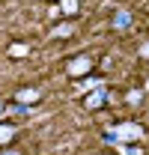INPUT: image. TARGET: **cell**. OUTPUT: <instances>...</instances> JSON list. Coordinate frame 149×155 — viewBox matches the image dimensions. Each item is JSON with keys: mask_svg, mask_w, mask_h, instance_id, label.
<instances>
[{"mask_svg": "<svg viewBox=\"0 0 149 155\" xmlns=\"http://www.w3.org/2000/svg\"><path fill=\"white\" fill-rule=\"evenodd\" d=\"M39 98H42V93H39L36 87H21V90H15V101L24 104V107L27 104H36Z\"/></svg>", "mask_w": 149, "mask_h": 155, "instance_id": "obj_4", "label": "cell"}, {"mask_svg": "<svg viewBox=\"0 0 149 155\" xmlns=\"http://www.w3.org/2000/svg\"><path fill=\"white\" fill-rule=\"evenodd\" d=\"M90 72H93V57L90 54H78V57H72L66 63V75L69 78H87Z\"/></svg>", "mask_w": 149, "mask_h": 155, "instance_id": "obj_2", "label": "cell"}, {"mask_svg": "<svg viewBox=\"0 0 149 155\" xmlns=\"http://www.w3.org/2000/svg\"><path fill=\"white\" fill-rule=\"evenodd\" d=\"M27 51H30L27 45H12V48H9V57H24Z\"/></svg>", "mask_w": 149, "mask_h": 155, "instance_id": "obj_9", "label": "cell"}, {"mask_svg": "<svg viewBox=\"0 0 149 155\" xmlns=\"http://www.w3.org/2000/svg\"><path fill=\"white\" fill-rule=\"evenodd\" d=\"M122 152H125V155H143V149H140V146H125Z\"/></svg>", "mask_w": 149, "mask_h": 155, "instance_id": "obj_11", "label": "cell"}, {"mask_svg": "<svg viewBox=\"0 0 149 155\" xmlns=\"http://www.w3.org/2000/svg\"><path fill=\"white\" fill-rule=\"evenodd\" d=\"M0 110H3V104H0Z\"/></svg>", "mask_w": 149, "mask_h": 155, "instance_id": "obj_13", "label": "cell"}, {"mask_svg": "<svg viewBox=\"0 0 149 155\" xmlns=\"http://www.w3.org/2000/svg\"><path fill=\"white\" fill-rule=\"evenodd\" d=\"M78 6H81L78 0H60V12H63V15H69V18L78 12Z\"/></svg>", "mask_w": 149, "mask_h": 155, "instance_id": "obj_8", "label": "cell"}, {"mask_svg": "<svg viewBox=\"0 0 149 155\" xmlns=\"http://www.w3.org/2000/svg\"><path fill=\"white\" fill-rule=\"evenodd\" d=\"M0 155H21V152H18V149H3Z\"/></svg>", "mask_w": 149, "mask_h": 155, "instance_id": "obj_12", "label": "cell"}, {"mask_svg": "<svg viewBox=\"0 0 149 155\" xmlns=\"http://www.w3.org/2000/svg\"><path fill=\"white\" fill-rule=\"evenodd\" d=\"M143 134H146V131H143L140 122H119V125H111V128L104 131V137L113 140V143H137Z\"/></svg>", "mask_w": 149, "mask_h": 155, "instance_id": "obj_1", "label": "cell"}, {"mask_svg": "<svg viewBox=\"0 0 149 155\" xmlns=\"http://www.w3.org/2000/svg\"><path fill=\"white\" fill-rule=\"evenodd\" d=\"M72 33H74V24H72V21H63V24H57V27H54V36L57 39H69Z\"/></svg>", "mask_w": 149, "mask_h": 155, "instance_id": "obj_7", "label": "cell"}, {"mask_svg": "<svg viewBox=\"0 0 149 155\" xmlns=\"http://www.w3.org/2000/svg\"><path fill=\"white\" fill-rule=\"evenodd\" d=\"M128 24H131V12L128 9H119V12L113 15V30H125Z\"/></svg>", "mask_w": 149, "mask_h": 155, "instance_id": "obj_5", "label": "cell"}, {"mask_svg": "<svg viewBox=\"0 0 149 155\" xmlns=\"http://www.w3.org/2000/svg\"><path fill=\"white\" fill-rule=\"evenodd\" d=\"M12 137H15V125L0 122V146H9V143H12Z\"/></svg>", "mask_w": 149, "mask_h": 155, "instance_id": "obj_6", "label": "cell"}, {"mask_svg": "<svg viewBox=\"0 0 149 155\" xmlns=\"http://www.w3.org/2000/svg\"><path fill=\"white\" fill-rule=\"evenodd\" d=\"M140 98H143V96H140V93H137V90H131L128 96H125V101H128V104H137V101H140Z\"/></svg>", "mask_w": 149, "mask_h": 155, "instance_id": "obj_10", "label": "cell"}, {"mask_svg": "<svg viewBox=\"0 0 149 155\" xmlns=\"http://www.w3.org/2000/svg\"><path fill=\"white\" fill-rule=\"evenodd\" d=\"M104 101H108V87H104V84H98L93 93L84 98V107H87V110H98Z\"/></svg>", "mask_w": 149, "mask_h": 155, "instance_id": "obj_3", "label": "cell"}]
</instances>
